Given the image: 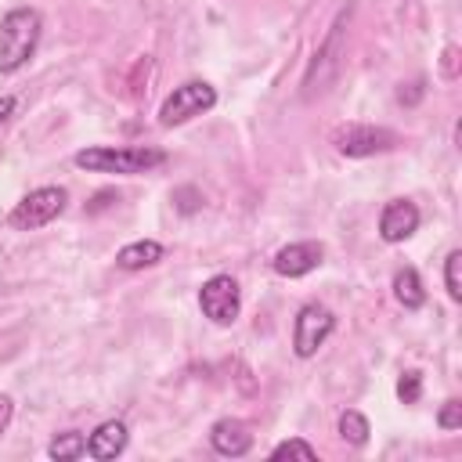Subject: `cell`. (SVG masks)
<instances>
[{"label":"cell","mask_w":462,"mask_h":462,"mask_svg":"<svg viewBox=\"0 0 462 462\" xmlns=\"http://www.w3.org/2000/svg\"><path fill=\"white\" fill-rule=\"evenodd\" d=\"M397 397H401L404 404H415V401L422 397V372L408 368V372L397 379Z\"/></svg>","instance_id":"19"},{"label":"cell","mask_w":462,"mask_h":462,"mask_svg":"<svg viewBox=\"0 0 462 462\" xmlns=\"http://www.w3.org/2000/svg\"><path fill=\"white\" fill-rule=\"evenodd\" d=\"M332 328H336V318H332L328 307H321V303L300 307L296 325H292V346H296V354L300 357H314L318 346L332 336Z\"/></svg>","instance_id":"7"},{"label":"cell","mask_w":462,"mask_h":462,"mask_svg":"<svg viewBox=\"0 0 462 462\" xmlns=\"http://www.w3.org/2000/svg\"><path fill=\"white\" fill-rule=\"evenodd\" d=\"M332 144L343 152V155H379V152H390L397 144V137L383 126H368V123H346L332 134Z\"/></svg>","instance_id":"8"},{"label":"cell","mask_w":462,"mask_h":462,"mask_svg":"<svg viewBox=\"0 0 462 462\" xmlns=\"http://www.w3.org/2000/svg\"><path fill=\"white\" fill-rule=\"evenodd\" d=\"M462 253L458 249H451L448 253V260H444V285H448V296L451 300H462Z\"/></svg>","instance_id":"17"},{"label":"cell","mask_w":462,"mask_h":462,"mask_svg":"<svg viewBox=\"0 0 462 462\" xmlns=\"http://www.w3.org/2000/svg\"><path fill=\"white\" fill-rule=\"evenodd\" d=\"M11 415H14V404H11V397H7V393H0V433L7 430Z\"/></svg>","instance_id":"21"},{"label":"cell","mask_w":462,"mask_h":462,"mask_svg":"<svg viewBox=\"0 0 462 462\" xmlns=\"http://www.w3.org/2000/svg\"><path fill=\"white\" fill-rule=\"evenodd\" d=\"M79 170H90V173H148L155 166L166 162V152L162 148H108V144H97V148H83L76 152L72 159Z\"/></svg>","instance_id":"3"},{"label":"cell","mask_w":462,"mask_h":462,"mask_svg":"<svg viewBox=\"0 0 462 462\" xmlns=\"http://www.w3.org/2000/svg\"><path fill=\"white\" fill-rule=\"evenodd\" d=\"M126 440H130L126 422H123V419H108V422H101V426L87 437V455H90V458H97V462L116 458V455H123Z\"/></svg>","instance_id":"11"},{"label":"cell","mask_w":462,"mask_h":462,"mask_svg":"<svg viewBox=\"0 0 462 462\" xmlns=\"http://www.w3.org/2000/svg\"><path fill=\"white\" fill-rule=\"evenodd\" d=\"M321 256H325L321 242H292L274 253V271L282 278H303L321 263Z\"/></svg>","instance_id":"10"},{"label":"cell","mask_w":462,"mask_h":462,"mask_svg":"<svg viewBox=\"0 0 462 462\" xmlns=\"http://www.w3.org/2000/svg\"><path fill=\"white\" fill-rule=\"evenodd\" d=\"M159 260H162V245L155 238H137V242H130V245H123L116 253V263L123 271H144V267H152Z\"/></svg>","instance_id":"13"},{"label":"cell","mask_w":462,"mask_h":462,"mask_svg":"<svg viewBox=\"0 0 462 462\" xmlns=\"http://www.w3.org/2000/svg\"><path fill=\"white\" fill-rule=\"evenodd\" d=\"M346 22H350V7L336 14V22L328 25L321 47L314 51L310 65H307V76H303V97H318L332 87V79L339 76L343 69V58H346Z\"/></svg>","instance_id":"2"},{"label":"cell","mask_w":462,"mask_h":462,"mask_svg":"<svg viewBox=\"0 0 462 462\" xmlns=\"http://www.w3.org/2000/svg\"><path fill=\"white\" fill-rule=\"evenodd\" d=\"M415 231H419V206H415V202L393 199V202L383 206V213H379V238H383V242L397 245V242L411 238Z\"/></svg>","instance_id":"9"},{"label":"cell","mask_w":462,"mask_h":462,"mask_svg":"<svg viewBox=\"0 0 462 462\" xmlns=\"http://www.w3.org/2000/svg\"><path fill=\"white\" fill-rule=\"evenodd\" d=\"M65 202H69V191L65 188H36L29 195H22L7 217V224L14 231H36L51 220H58L65 213Z\"/></svg>","instance_id":"4"},{"label":"cell","mask_w":462,"mask_h":462,"mask_svg":"<svg viewBox=\"0 0 462 462\" xmlns=\"http://www.w3.org/2000/svg\"><path fill=\"white\" fill-rule=\"evenodd\" d=\"M217 105V90L206 83V79H188L180 87H173V94L162 101L159 108V123L162 126H180L202 112H209Z\"/></svg>","instance_id":"5"},{"label":"cell","mask_w":462,"mask_h":462,"mask_svg":"<svg viewBox=\"0 0 462 462\" xmlns=\"http://www.w3.org/2000/svg\"><path fill=\"white\" fill-rule=\"evenodd\" d=\"M40 29H43V18L36 7H14L0 18V72H18L36 43H40Z\"/></svg>","instance_id":"1"},{"label":"cell","mask_w":462,"mask_h":462,"mask_svg":"<svg viewBox=\"0 0 462 462\" xmlns=\"http://www.w3.org/2000/svg\"><path fill=\"white\" fill-rule=\"evenodd\" d=\"M393 296L404 310H419L426 303V289H422V278H419L415 267H401L393 274Z\"/></svg>","instance_id":"14"},{"label":"cell","mask_w":462,"mask_h":462,"mask_svg":"<svg viewBox=\"0 0 462 462\" xmlns=\"http://www.w3.org/2000/svg\"><path fill=\"white\" fill-rule=\"evenodd\" d=\"M199 307L213 325H231L242 310V292L238 282L231 274H213L202 289H199Z\"/></svg>","instance_id":"6"},{"label":"cell","mask_w":462,"mask_h":462,"mask_svg":"<svg viewBox=\"0 0 462 462\" xmlns=\"http://www.w3.org/2000/svg\"><path fill=\"white\" fill-rule=\"evenodd\" d=\"M11 112H14V97H0V123H4Z\"/></svg>","instance_id":"22"},{"label":"cell","mask_w":462,"mask_h":462,"mask_svg":"<svg viewBox=\"0 0 462 462\" xmlns=\"http://www.w3.org/2000/svg\"><path fill=\"white\" fill-rule=\"evenodd\" d=\"M285 455H296V458H318V451H314V444H307L303 437H289V440H282V444H274V451H271V458H285Z\"/></svg>","instance_id":"18"},{"label":"cell","mask_w":462,"mask_h":462,"mask_svg":"<svg viewBox=\"0 0 462 462\" xmlns=\"http://www.w3.org/2000/svg\"><path fill=\"white\" fill-rule=\"evenodd\" d=\"M209 444H213L217 455L242 458V455L253 448V433H249L238 419H220V422H213V430H209Z\"/></svg>","instance_id":"12"},{"label":"cell","mask_w":462,"mask_h":462,"mask_svg":"<svg viewBox=\"0 0 462 462\" xmlns=\"http://www.w3.org/2000/svg\"><path fill=\"white\" fill-rule=\"evenodd\" d=\"M83 451H87V437H83L79 430L58 433V437L51 440V448H47V455H51V458H58V462H72V458H79Z\"/></svg>","instance_id":"15"},{"label":"cell","mask_w":462,"mask_h":462,"mask_svg":"<svg viewBox=\"0 0 462 462\" xmlns=\"http://www.w3.org/2000/svg\"><path fill=\"white\" fill-rule=\"evenodd\" d=\"M368 419L361 415V411H354V408H346L343 415H339V437L346 440V444H354V448H361V444H368Z\"/></svg>","instance_id":"16"},{"label":"cell","mask_w":462,"mask_h":462,"mask_svg":"<svg viewBox=\"0 0 462 462\" xmlns=\"http://www.w3.org/2000/svg\"><path fill=\"white\" fill-rule=\"evenodd\" d=\"M437 426H444V430H458L462 426V404L451 397V401H444V408H440V415H437Z\"/></svg>","instance_id":"20"}]
</instances>
